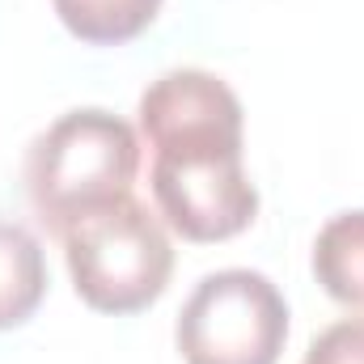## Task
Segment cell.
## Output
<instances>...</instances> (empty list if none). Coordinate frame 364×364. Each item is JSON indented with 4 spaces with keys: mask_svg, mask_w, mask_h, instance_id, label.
Here are the masks:
<instances>
[{
    "mask_svg": "<svg viewBox=\"0 0 364 364\" xmlns=\"http://www.w3.org/2000/svg\"><path fill=\"white\" fill-rule=\"evenodd\" d=\"M288 305L267 275L229 267L195 284L178 318L186 364H279Z\"/></svg>",
    "mask_w": 364,
    "mask_h": 364,
    "instance_id": "obj_4",
    "label": "cell"
},
{
    "mask_svg": "<svg viewBox=\"0 0 364 364\" xmlns=\"http://www.w3.org/2000/svg\"><path fill=\"white\" fill-rule=\"evenodd\" d=\"M153 144V199L186 242H225L250 229L259 191L242 170V102L216 73L174 68L140 97Z\"/></svg>",
    "mask_w": 364,
    "mask_h": 364,
    "instance_id": "obj_1",
    "label": "cell"
},
{
    "mask_svg": "<svg viewBox=\"0 0 364 364\" xmlns=\"http://www.w3.org/2000/svg\"><path fill=\"white\" fill-rule=\"evenodd\" d=\"M161 0H55L60 21L68 34L93 47H119L144 34L157 17Z\"/></svg>",
    "mask_w": 364,
    "mask_h": 364,
    "instance_id": "obj_7",
    "label": "cell"
},
{
    "mask_svg": "<svg viewBox=\"0 0 364 364\" xmlns=\"http://www.w3.org/2000/svg\"><path fill=\"white\" fill-rule=\"evenodd\" d=\"M64 255L77 296L97 314H140L174 275V246L161 220L132 195L81 216L64 233Z\"/></svg>",
    "mask_w": 364,
    "mask_h": 364,
    "instance_id": "obj_3",
    "label": "cell"
},
{
    "mask_svg": "<svg viewBox=\"0 0 364 364\" xmlns=\"http://www.w3.org/2000/svg\"><path fill=\"white\" fill-rule=\"evenodd\" d=\"M47 296L43 246L30 229L0 220V331H13L34 318Z\"/></svg>",
    "mask_w": 364,
    "mask_h": 364,
    "instance_id": "obj_5",
    "label": "cell"
},
{
    "mask_svg": "<svg viewBox=\"0 0 364 364\" xmlns=\"http://www.w3.org/2000/svg\"><path fill=\"white\" fill-rule=\"evenodd\" d=\"M140 174V140L132 123L110 110H68L55 119L26 157V191L47 225L64 237L81 216L127 199Z\"/></svg>",
    "mask_w": 364,
    "mask_h": 364,
    "instance_id": "obj_2",
    "label": "cell"
},
{
    "mask_svg": "<svg viewBox=\"0 0 364 364\" xmlns=\"http://www.w3.org/2000/svg\"><path fill=\"white\" fill-rule=\"evenodd\" d=\"M314 275L339 305L364 309V208L335 216L318 233Z\"/></svg>",
    "mask_w": 364,
    "mask_h": 364,
    "instance_id": "obj_6",
    "label": "cell"
},
{
    "mask_svg": "<svg viewBox=\"0 0 364 364\" xmlns=\"http://www.w3.org/2000/svg\"><path fill=\"white\" fill-rule=\"evenodd\" d=\"M305 364H364V318H348V322L326 326L309 343Z\"/></svg>",
    "mask_w": 364,
    "mask_h": 364,
    "instance_id": "obj_8",
    "label": "cell"
}]
</instances>
